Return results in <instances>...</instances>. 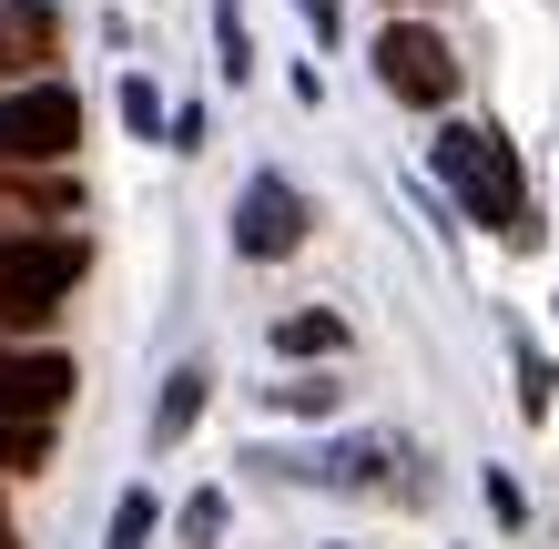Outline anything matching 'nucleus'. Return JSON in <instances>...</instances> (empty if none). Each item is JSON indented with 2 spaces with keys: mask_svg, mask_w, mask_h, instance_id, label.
<instances>
[{
  "mask_svg": "<svg viewBox=\"0 0 559 549\" xmlns=\"http://www.w3.org/2000/svg\"><path fill=\"white\" fill-rule=\"evenodd\" d=\"M438 183L468 204V224H488V235L530 244L539 214H530V174H519V153L488 133V122H438Z\"/></svg>",
  "mask_w": 559,
  "mask_h": 549,
  "instance_id": "nucleus-1",
  "label": "nucleus"
},
{
  "mask_svg": "<svg viewBox=\"0 0 559 549\" xmlns=\"http://www.w3.org/2000/svg\"><path fill=\"white\" fill-rule=\"evenodd\" d=\"M82 275H92L82 235H0V326H51Z\"/></svg>",
  "mask_w": 559,
  "mask_h": 549,
  "instance_id": "nucleus-2",
  "label": "nucleus"
},
{
  "mask_svg": "<svg viewBox=\"0 0 559 549\" xmlns=\"http://www.w3.org/2000/svg\"><path fill=\"white\" fill-rule=\"evenodd\" d=\"M72 143H82V103L61 82H11L0 92V174L72 164Z\"/></svg>",
  "mask_w": 559,
  "mask_h": 549,
  "instance_id": "nucleus-3",
  "label": "nucleus"
},
{
  "mask_svg": "<svg viewBox=\"0 0 559 549\" xmlns=\"http://www.w3.org/2000/svg\"><path fill=\"white\" fill-rule=\"evenodd\" d=\"M377 82L397 92L407 112H438L457 92V51L438 41V21H386L377 31Z\"/></svg>",
  "mask_w": 559,
  "mask_h": 549,
  "instance_id": "nucleus-4",
  "label": "nucleus"
},
{
  "mask_svg": "<svg viewBox=\"0 0 559 549\" xmlns=\"http://www.w3.org/2000/svg\"><path fill=\"white\" fill-rule=\"evenodd\" d=\"M306 244V193H295L285 174H254L235 193V254H254V265H275V254Z\"/></svg>",
  "mask_w": 559,
  "mask_h": 549,
  "instance_id": "nucleus-5",
  "label": "nucleus"
},
{
  "mask_svg": "<svg viewBox=\"0 0 559 549\" xmlns=\"http://www.w3.org/2000/svg\"><path fill=\"white\" fill-rule=\"evenodd\" d=\"M72 357H51V346H41V357H31V346H0V417H61V407H72Z\"/></svg>",
  "mask_w": 559,
  "mask_h": 549,
  "instance_id": "nucleus-6",
  "label": "nucleus"
},
{
  "mask_svg": "<svg viewBox=\"0 0 559 549\" xmlns=\"http://www.w3.org/2000/svg\"><path fill=\"white\" fill-rule=\"evenodd\" d=\"M61 51V11L51 0H0V82H31Z\"/></svg>",
  "mask_w": 559,
  "mask_h": 549,
  "instance_id": "nucleus-7",
  "label": "nucleus"
},
{
  "mask_svg": "<svg viewBox=\"0 0 559 549\" xmlns=\"http://www.w3.org/2000/svg\"><path fill=\"white\" fill-rule=\"evenodd\" d=\"M336 346H346V315H336V306L275 315V357H336Z\"/></svg>",
  "mask_w": 559,
  "mask_h": 549,
  "instance_id": "nucleus-8",
  "label": "nucleus"
},
{
  "mask_svg": "<svg viewBox=\"0 0 559 549\" xmlns=\"http://www.w3.org/2000/svg\"><path fill=\"white\" fill-rule=\"evenodd\" d=\"M204 386H214L204 367H174V377H163V407H153V438H163V447H174L193 417H204Z\"/></svg>",
  "mask_w": 559,
  "mask_h": 549,
  "instance_id": "nucleus-9",
  "label": "nucleus"
},
{
  "mask_svg": "<svg viewBox=\"0 0 559 549\" xmlns=\"http://www.w3.org/2000/svg\"><path fill=\"white\" fill-rule=\"evenodd\" d=\"M41 478L51 468V417H0V478Z\"/></svg>",
  "mask_w": 559,
  "mask_h": 549,
  "instance_id": "nucleus-10",
  "label": "nucleus"
},
{
  "mask_svg": "<svg viewBox=\"0 0 559 549\" xmlns=\"http://www.w3.org/2000/svg\"><path fill=\"white\" fill-rule=\"evenodd\" d=\"M214 61H224V82L254 72V41H245V11H235V0H214Z\"/></svg>",
  "mask_w": 559,
  "mask_h": 549,
  "instance_id": "nucleus-11",
  "label": "nucleus"
},
{
  "mask_svg": "<svg viewBox=\"0 0 559 549\" xmlns=\"http://www.w3.org/2000/svg\"><path fill=\"white\" fill-rule=\"evenodd\" d=\"M153 539V489H122V509H112V539L103 549H143Z\"/></svg>",
  "mask_w": 559,
  "mask_h": 549,
  "instance_id": "nucleus-12",
  "label": "nucleus"
},
{
  "mask_svg": "<svg viewBox=\"0 0 559 549\" xmlns=\"http://www.w3.org/2000/svg\"><path fill=\"white\" fill-rule=\"evenodd\" d=\"M204 539H224V489H204L183 509V549H204Z\"/></svg>",
  "mask_w": 559,
  "mask_h": 549,
  "instance_id": "nucleus-13",
  "label": "nucleus"
},
{
  "mask_svg": "<svg viewBox=\"0 0 559 549\" xmlns=\"http://www.w3.org/2000/svg\"><path fill=\"white\" fill-rule=\"evenodd\" d=\"M488 520H499V529H519V520H530V509H519V478H509V468H488Z\"/></svg>",
  "mask_w": 559,
  "mask_h": 549,
  "instance_id": "nucleus-14",
  "label": "nucleus"
},
{
  "mask_svg": "<svg viewBox=\"0 0 559 549\" xmlns=\"http://www.w3.org/2000/svg\"><path fill=\"white\" fill-rule=\"evenodd\" d=\"M122 122H133V133H163V103H153V82H122Z\"/></svg>",
  "mask_w": 559,
  "mask_h": 549,
  "instance_id": "nucleus-15",
  "label": "nucleus"
},
{
  "mask_svg": "<svg viewBox=\"0 0 559 549\" xmlns=\"http://www.w3.org/2000/svg\"><path fill=\"white\" fill-rule=\"evenodd\" d=\"M163 133H174L183 153H204V133H214V122H204V103H183V112H163Z\"/></svg>",
  "mask_w": 559,
  "mask_h": 549,
  "instance_id": "nucleus-16",
  "label": "nucleus"
},
{
  "mask_svg": "<svg viewBox=\"0 0 559 549\" xmlns=\"http://www.w3.org/2000/svg\"><path fill=\"white\" fill-rule=\"evenodd\" d=\"M285 407H295V417H325V407H336V386L306 377V386H285Z\"/></svg>",
  "mask_w": 559,
  "mask_h": 549,
  "instance_id": "nucleus-17",
  "label": "nucleus"
},
{
  "mask_svg": "<svg viewBox=\"0 0 559 549\" xmlns=\"http://www.w3.org/2000/svg\"><path fill=\"white\" fill-rule=\"evenodd\" d=\"M519 407H530V417L549 407V367H539V357H519Z\"/></svg>",
  "mask_w": 559,
  "mask_h": 549,
  "instance_id": "nucleus-18",
  "label": "nucleus"
},
{
  "mask_svg": "<svg viewBox=\"0 0 559 549\" xmlns=\"http://www.w3.org/2000/svg\"><path fill=\"white\" fill-rule=\"evenodd\" d=\"M295 11L316 21V41H336V31H346V11H336V0H295Z\"/></svg>",
  "mask_w": 559,
  "mask_h": 549,
  "instance_id": "nucleus-19",
  "label": "nucleus"
},
{
  "mask_svg": "<svg viewBox=\"0 0 559 549\" xmlns=\"http://www.w3.org/2000/svg\"><path fill=\"white\" fill-rule=\"evenodd\" d=\"M0 549H11V509H0Z\"/></svg>",
  "mask_w": 559,
  "mask_h": 549,
  "instance_id": "nucleus-20",
  "label": "nucleus"
}]
</instances>
